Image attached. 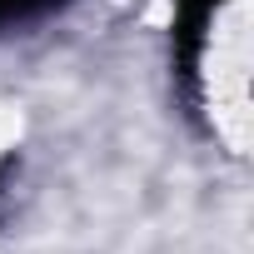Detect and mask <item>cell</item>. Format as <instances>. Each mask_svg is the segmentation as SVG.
<instances>
[{"label":"cell","mask_w":254,"mask_h":254,"mask_svg":"<svg viewBox=\"0 0 254 254\" xmlns=\"http://www.w3.org/2000/svg\"><path fill=\"white\" fill-rule=\"evenodd\" d=\"M175 65L224 150L249 130V0H175Z\"/></svg>","instance_id":"6da1fadb"},{"label":"cell","mask_w":254,"mask_h":254,"mask_svg":"<svg viewBox=\"0 0 254 254\" xmlns=\"http://www.w3.org/2000/svg\"><path fill=\"white\" fill-rule=\"evenodd\" d=\"M70 0H0V40L15 35V30H30L50 15H60Z\"/></svg>","instance_id":"7a4b0ae2"}]
</instances>
